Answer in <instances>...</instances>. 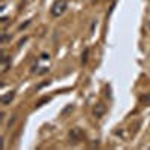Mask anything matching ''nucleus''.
<instances>
[{"mask_svg":"<svg viewBox=\"0 0 150 150\" xmlns=\"http://www.w3.org/2000/svg\"><path fill=\"white\" fill-rule=\"evenodd\" d=\"M147 29L150 30V21H147Z\"/></svg>","mask_w":150,"mask_h":150,"instance_id":"nucleus-14","label":"nucleus"},{"mask_svg":"<svg viewBox=\"0 0 150 150\" xmlns=\"http://www.w3.org/2000/svg\"><path fill=\"white\" fill-rule=\"evenodd\" d=\"M69 137H71V140L74 143H78V141L83 140L84 134H83V131H81L80 128H74V129H71V132H69Z\"/></svg>","mask_w":150,"mask_h":150,"instance_id":"nucleus-2","label":"nucleus"},{"mask_svg":"<svg viewBox=\"0 0 150 150\" xmlns=\"http://www.w3.org/2000/svg\"><path fill=\"white\" fill-rule=\"evenodd\" d=\"M45 102H50V98H42V99H39V101L36 102V107H41L42 104H45Z\"/></svg>","mask_w":150,"mask_h":150,"instance_id":"nucleus-9","label":"nucleus"},{"mask_svg":"<svg viewBox=\"0 0 150 150\" xmlns=\"http://www.w3.org/2000/svg\"><path fill=\"white\" fill-rule=\"evenodd\" d=\"M6 21H8V18H6V17L2 18V23H3V24H6Z\"/></svg>","mask_w":150,"mask_h":150,"instance_id":"nucleus-13","label":"nucleus"},{"mask_svg":"<svg viewBox=\"0 0 150 150\" xmlns=\"http://www.w3.org/2000/svg\"><path fill=\"white\" fill-rule=\"evenodd\" d=\"M104 113H105V105H104V104H98V105H95V108H93V114L96 116V117H102Z\"/></svg>","mask_w":150,"mask_h":150,"instance_id":"nucleus-3","label":"nucleus"},{"mask_svg":"<svg viewBox=\"0 0 150 150\" xmlns=\"http://www.w3.org/2000/svg\"><path fill=\"white\" fill-rule=\"evenodd\" d=\"M14 96H15V92H9L6 95H3V96H2V104H3V105H8L9 102L14 99Z\"/></svg>","mask_w":150,"mask_h":150,"instance_id":"nucleus-4","label":"nucleus"},{"mask_svg":"<svg viewBox=\"0 0 150 150\" xmlns=\"http://www.w3.org/2000/svg\"><path fill=\"white\" fill-rule=\"evenodd\" d=\"M9 69V59L8 57H3L2 59V72L5 74V72H8Z\"/></svg>","mask_w":150,"mask_h":150,"instance_id":"nucleus-5","label":"nucleus"},{"mask_svg":"<svg viewBox=\"0 0 150 150\" xmlns=\"http://www.w3.org/2000/svg\"><path fill=\"white\" fill-rule=\"evenodd\" d=\"M29 24H30V20H27L26 23H23V24H21V26L18 27V30H24V29H26V27L29 26Z\"/></svg>","mask_w":150,"mask_h":150,"instance_id":"nucleus-11","label":"nucleus"},{"mask_svg":"<svg viewBox=\"0 0 150 150\" xmlns=\"http://www.w3.org/2000/svg\"><path fill=\"white\" fill-rule=\"evenodd\" d=\"M72 110H74V107H72V105H68L66 108H63V110H62V113H60V116L63 117V116H66L68 113H71Z\"/></svg>","mask_w":150,"mask_h":150,"instance_id":"nucleus-7","label":"nucleus"},{"mask_svg":"<svg viewBox=\"0 0 150 150\" xmlns=\"http://www.w3.org/2000/svg\"><path fill=\"white\" fill-rule=\"evenodd\" d=\"M89 60V48H86L84 51H83V57H81V62L83 63H87Z\"/></svg>","mask_w":150,"mask_h":150,"instance_id":"nucleus-6","label":"nucleus"},{"mask_svg":"<svg viewBox=\"0 0 150 150\" xmlns=\"http://www.w3.org/2000/svg\"><path fill=\"white\" fill-rule=\"evenodd\" d=\"M9 38H11V36H9L8 33H3V35H2V39H0V41H2V44H6V42L9 41Z\"/></svg>","mask_w":150,"mask_h":150,"instance_id":"nucleus-10","label":"nucleus"},{"mask_svg":"<svg viewBox=\"0 0 150 150\" xmlns=\"http://www.w3.org/2000/svg\"><path fill=\"white\" fill-rule=\"evenodd\" d=\"M141 101H143V104H146V105H150V93H147L146 96H143Z\"/></svg>","mask_w":150,"mask_h":150,"instance_id":"nucleus-8","label":"nucleus"},{"mask_svg":"<svg viewBox=\"0 0 150 150\" xmlns=\"http://www.w3.org/2000/svg\"><path fill=\"white\" fill-rule=\"evenodd\" d=\"M66 8H68L66 0H56V3H54L53 8H51V15L53 17H60L63 12L66 11Z\"/></svg>","mask_w":150,"mask_h":150,"instance_id":"nucleus-1","label":"nucleus"},{"mask_svg":"<svg viewBox=\"0 0 150 150\" xmlns=\"http://www.w3.org/2000/svg\"><path fill=\"white\" fill-rule=\"evenodd\" d=\"M42 59H44V60H48V59H50V54L44 53V54H42Z\"/></svg>","mask_w":150,"mask_h":150,"instance_id":"nucleus-12","label":"nucleus"}]
</instances>
